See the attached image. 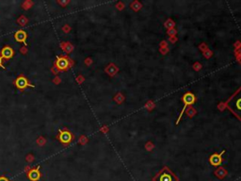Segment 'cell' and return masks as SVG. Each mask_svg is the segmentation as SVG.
Returning <instances> with one entry per match:
<instances>
[{
	"label": "cell",
	"mask_w": 241,
	"mask_h": 181,
	"mask_svg": "<svg viewBox=\"0 0 241 181\" xmlns=\"http://www.w3.org/2000/svg\"><path fill=\"white\" fill-rule=\"evenodd\" d=\"M225 108L241 121V87L226 101Z\"/></svg>",
	"instance_id": "cell-1"
},
{
	"label": "cell",
	"mask_w": 241,
	"mask_h": 181,
	"mask_svg": "<svg viewBox=\"0 0 241 181\" xmlns=\"http://www.w3.org/2000/svg\"><path fill=\"white\" fill-rule=\"evenodd\" d=\"M153 181H178V178L171 170L165 166L153 178Z\"/></svg>",
	"instance_id": "cell-2"
},
{
	"label": "cell",
	"mask_w": 241,
	"mask_h": 181,
	"mask_svg": "<svg viewBox=\"0 0 241 181\" xmlns=\"http://www.w3.org/2000/svg\"><path fill=\"white\" fill-rule=\"evenodd\" d=\"M195 95H193V94H191V92H187V94H185V95H184V97H183V101H184V103H185V107H184V108L182 109V111H181V113H180V115H179V117H178V119H177V122H176V124H178L179 123V121L181 120V117L183 116V114H184V112H185V108H187L188 105H192V104L195 102Z\"/></svg>",
	"instance_id": "cell-3"
},
{
	"label": "cell",
	"mask_w": 241,
	"mask_h": 181,
	"mask_svg": "<svg viewBox=\"0 0 241 181\" xmlns=\"http://www.w3.org/2000/svg\"><path fill=\"white\" fill-rule=\"evenodd\" d=\"M224 153V151H222L221 154H213L210 158H209V161L211 163V165L213 166H218L220 165L222 161V154Z\"/></svg>",
	"instance_id": "cell-4"
},
{
	"label": "cell",
	"mask_w": 241,
	"mask_h": 181,
	"mask_svg": "<svg viewBox=\"0 0 241 181\" xmlns=\"http://www.w3.org/2000/svg\"><path fill=\"white\" fill-rule=\"evenodd\" d=\"M15 84H16V86H17V88H19V89H21V90H23L26 87L29 86L26 78H24V76H19V78L16 79Z\"/></svg>",
	"instance_id": "cell-5"
},
{
	"label": "cell",
	"mask_w": 241,
	"mask_h": 181,
	"mask_svg": "<svg viewBox=\"0 0 241 181\" xmlns=\"http://www.w3.org/2000/svg\"><path fill=\"white\" fill-rule=\"evenodd\" d=\"M56 65H57V67H58L59 70H64V69H66V68L68 67L69 62H68V60H67L66 59H65V58H59V59L57 60Z\"/></svg>",
	"instance_id": "cell-6"
},
{
	"label": "cell",
	"mask_w": 241,
	"mask_h": 181,
	"mask_svg": "<svg viewBox=\"0 0 241 181\" xmlns=\"http://www.w3.org/2000/svg\"><path fill=\"white\" fill-rule=\"evenodd\" d=\"M1 55H2V58H5V59H10L12 56H13V50L9 46H6L2 49L1 51Z\"/></svg>",
	"instance_id": "cell-7"
},
{
	"label": "cell",
	"mask_w": 241,
	"mask_h": 181,
	"mask_svg": "<svg viewBox=\"0 0 241 181\" xmlns=\"http://www.w3.org/2000/svg\"><path fill=\"white\" fill-rule=\"evenodd\" d=\"M15 39L17 42L20 43H25L26 40V33L23 30H18L15 33Z\"/></svg>",
	"instance_id": "cell-8"
},
{
	"label": "cell",
	"mask_w": 241,
	"mask_h": 181,
	"mask_svg": "<svg viewBox=\"0 0 241 181\" xmlns=\"http://www.w3.org/2000/svg\"><path fill=\"white\" fill-rule=\"evenodd\" d=\"M71 140H72V135H71V133H69L68 131H63V132H61V134H60V141L62 142L68 144V142L71 141Z\"/></svg>",
	"instance_id": "cell-9"
},
{
	"label": "cell",
	"mask_w": 241,
	"mask_h": 181,
	"mask_svg": "<svg viewBox=\"0 0 241 181\" xmlns=\"http://www.w3.org/2000/svg\"><path fill=\"white\" fill-rule=\"evenodd\" d=\"M28 177H29V178L31 180L36 181V180L39 179V177H40V173H39V171H37V170H32V171L29 173Z\"/></svg>",
	"instance_id": "cell-10"
},
{
	"label": "cell",
	"mask_w": 241,
	"mask_h": 181,
	"mask_svg": "<svg viewBox=\"0 0 241 181\" xmlns=\"http://www.w3.org/2000/svg\"><path fill=\"white\" fill-rule=\"evenodd\" d=\"M0 181H8V180L6 178H4V177H1V178H0Z\"/></svg>",
	"instance_id": "cell-11"
},
{
	"label": "cell",
	"mask_w": 241,
	"mask_h": 181,
	"mask_svg": "<svg viewBox=\"0 0 241 181\" xmlns=\"http://www.w3.org/2000/svg\"><path fill=\"white\" fill-rule=\"evenodd\" d=\"M0 66H2V57H0Z\"/></svg>",
	"instance_id": "cell-12"
},
{
	"label": "cell",
	"mask_w": 241,
	"mask_h": 181,
	"mask_svg": "<svg viewBox=\"0 0 241 181\" xmlns=\"http://www.w3.org/2000/svg\"><path fill=\"white\" fill-rule=\"evenodd\" d=\"M239 62H240V63H241V57H240V58H239Z\"/></svg>",
	"instance_id": "cell-13"
}]
</instances>
